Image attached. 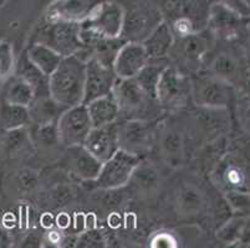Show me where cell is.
Instances as JSON below:
<instances>
[{
  "label": "cell",
  "mask_w": 250,
  "mask_h": 248,
  "mask_svg": "<svg viewBox=\"0 0 250 248\" xmlns=\"http://www.w3.org/2000/svg\"><path fill=\"white\" fill-rule=\"evenodd\" d=\"M177 210L182 217H198L206 209V199L194 184H183L177 192Z\"/></svg>",
  "instance_id": "obj_22"
},
{
  "label": "cell",
  "mask_w": 250,
  "mask_h": 248,
  "mask_svg": "<svg viewBox=\"0 0 250 248\" xmlns=\"http://www.w3.org/2000/svg\"><path fill=\"white\" fill-rule=\"evenodd\" d=\"M112 95L120 108V119H141L152 122L165 113L157 99L151 98L141 88L135 77L117 78Z\"/></svg>",
  "instance_id": "obj_3"
},
{
  "label": "cell",
  "mask_w": 250,
  "mask_h": 248,
  "mask_svg": "<svg viewBox=\"0 0 250 248\" xmlns=\"http://www.w3.org/2000/svg\"><path fill=\"white\" fill-rule=\"evenodd\" d=\"M36 136H38V142L42 148H52L61 144L58 132V122L38 126Z\"/></svg>",
  "instance_id": "obj_30"
},
{
  "label": "cell",
  "mask_w": 250,
  "mask_h": 248,
  "mask_svg": "<svg viewBox=\"0 0 250 248\" xmlns=\"http://www.w3.org/2000/svg\"><path fill=\"white\" fill-rule=\"evenodd\" d=\"M117 75L112 66L102 62L96 56H91L86 60L85 91H83V104L94 99L110 95L117 81Z\"/></svg>",
  "instance_id": "obj_13"
},
{
  "label": "cell",
  "mask_w": 250,
  "mask_h": 248,
  "mask_svg": "<svg viewBox=\"0 0 250 248\" xmlns=\"http://www.w3.org/2000/svg\"><path fill=\"white\" fill-rule=\"evenodd\" d=\"M202 68L229 83L239 76V62L235 56L227 50H215V45L204 58Z\"/></svg>",
  "instance_id": "obj_20"
},
{
  "label": "cell",
  "mask_w": 250,
  "mask_h": 248,
  "mask_svg": "<svg viewBox=\"0 0 250 248\" xmlns=\"http://www.w3.org/2000/svg\"><path fill=\"white\" fill-rule=\"evenodd\" d=\"M240 18L242 15L227 6L212 4L207 29L210 31L215 41H229L234 35H236V31L239 29Z\"/></svg>",
  "instance_id": "obj_18"
},
{
  "label": "cell",
  "mask_w": 250,
  "mask_h": 248,
  "mask_svg": "<svg viewBox=\"0 0 250 248\" xmlns=\"http://www.w3.org/2000/svg\"><path fill=\"white\" fill-rule=\"evenodd\" d=\"M156 97L163 112L177 113L183 111L192 103L190 76L169 63L162 72Z\"/></svg>",
  "instance_id": "obj_6"
},
{
  "label": "cell",
  "mask_w": 250,
  "mask_h": 248,
  "mask_svg": "<svg viewBox=\"0 0 250 248\" xmlns=\"http://www.w3.org/2000/svg\"><path fill=\"white\" fill-rule=\"evenodd\" d=\"M215 42L217 41L208 29L176 38L168 55V60L178 70L190 76L202 70L204 58L214 47Z\"/></svg>",
  "instance_id": "obj_4"
},
{
  "label": "cell",
  "mask_w": 250,
  "mask_h": 248,
  "mask_svg": "<svg viewBox=\"0 0 250 248\" xmlns=\"http://www.w3.org/2000/svg\"><path fill=\"white\" fill-rule=\"evenodd\" d=\"M86 60L79 55L62 57L56 70L49 76L50 95L63 107L81 104L83 101Z\"/></svg>",
  "instance_id": "obj_2"
},
{
  "label": "cell",
  "mask_w": 250,
  "mask_h": 248,
  "mask_svg": "<svg viewBox=\"0 0 250 248\" xmlns=\"http://www.w3.org/2000/svg\"><path fill=\"white\" fill-rule=\"evenodd\" d=\"M34 98H35V93H34L33 87L21 77L11 85L10 91H9V101L11 104L29 107Z\"/></svg>",
  "instance_id": "obj_29"
},
{
  "label": "cell",
  "mask_w": 250,
  "mask_h": 248,
  "mask_svg": "<svg viewBox=\"0 0 250 248\" xmlns=\"http://www.w3.org/2000/svg\"><path fill=\"white\" fill-rule=\"evenodd\" d=\"M66 158L72 174L85 181H94L102 167L101 161L95 158L83 145L67 147Z\"/></svg>",
  "instance_id": "obj_19"
},
{
  "label": "cell",
  "mask_w": 250,
  "mask_h": 248,
  "mask_svg": "<svg viewBox=\"0 0 250 248\" xmlns=\"http://www.w3.org/2000/svg\"><path fill=\"white\" fill-rule=\"evenodd\" d=\"M30 119H33L38 126L56 123L60 115L66 111V107L58 103L51 95L35 97L30 106L28 107Z\"/></svg>",
  "instance_id": "obj_24"
},
{
  "label": "cell",
  "mask_w": 250,
  "mask_h": 248,
  "mask_svg": "<svg viewBox=\"0 0 250 248\" xmlns=\"http://www.w3.org/2000/svg\"><path fill=\"white\" fill-rule=\"evenodd\" d=\"M142 158L118 149L108 160L102 163L99 175L92 183L100 190H117L129 183Z\"/></svg>",
  "instance_id": "obj_9"
},
{
  "label": "cell",
  "mask_w": 250,
  "mask_h": 248,
  "mask_svg": "<svg viewBox=\"0 0 250 248\" xmlns=\"http://www.w3.org/2000/svg\"><path fill=\"white\" fill-rule=\"evenodd\" d=\"M83 145L101 163L108 160L120 149L118 120L106 126L94 127Z\"/></svg>",
  "instance_id": "obj_17"
},
{
  "label": "cell",
  "mask_w": 250,
  "mask_h": 248,
  "mask_svg": "<svg viewBox=\"0 0 250 248\" xmlns=\"http://www.w3.org/2000/svg\"><path fill=\"white\" fill-rule=\"evenodd\" d=\"M169 25L174 38L206 30L208 26L209 0H152Z\"/></svg>",
  "instance_id": "obj_1"
},
{
  "label": "cell",
  "mask_w": 250,
  "mask_h": 248,
  "mask_svg": "<svg viewBox=\"0 0 250 248\" xmlns=\"http://www.w3.org/2000/svg\"><path fill=\"white\" fill-rule=\"evenodd\" d=\"M244 3L247 4V6H248V8L250 9V0H244Z\"/></svg>",
  "instance_id": "obj_35"
},
{
  "label": "cell",
  "mask_w": 250,
  "mask_h": 248,
  "mask_svg": "<svg viewBox=\"0 0 250 248\" xmlns=\"http://www.w3.org/2000/svg\"><path fill=\"white\" fill-rule=\"evenodd\" d=\"M212 4H219V5L227 6L242 17H248L250 14V9L248 8L244 0H209Z\"/></svg>",
  "instance_id": "obj_33"
},
{
  "label": "cell",
  "mask_w": 250,
  "mask_h": 248,
  "mask_svg": "<svg viewBox=\"0 0 250 248\" xmlns=\"http://www.w3.org/2000/svg\"><path fill=\"white\" fill-rule=\"evenodd\" d=\"M156 142V131L152 122L141 119H118L120 149L143 158Z\"/></svg>",
  "instance_id": "obj_10"
},
{
  "label": "cell",
  "mask_w": 250,
  "mask_h": 248,
  "mask_svg": "<svg viewBox=\"0 0 250 248\" xmlns=\"http://www.w3.org/2000/svg\"><path fill=\"white\" fill-rule=\"evenodd\" d=\"M124 10L121 4L106 3L101 4L92 15L88 17L80 26L94 36L102 38H120L122 29Z\"/></svg>",
  "instance_id": "obj_14"
},
{
  "label": "cell",
  "mask_w": 250,
  "mask_h": 248,
  "mask_svg": "<svg viewBox=\"0 0 250 248\" xmlns=\"http://www.w3.org/2000/svg\"><path fill=\"white\" fill-rule=\"evenodd\" d=\"M21 63V75H20V77L25 79L33 87L35 97L50 95L49 76L45 75L40 68L36 67L31 62L30 58L28 57V55H25V58L22 60Z\"/></svg>",
  "instance_id": "obj_27"
},
{
  "label": "cell",
  "mask_w": 250,
  "mask_h": 248,
  "mask_svg": "<svg viewBox=\"0 0 250 248\" xmlns=\"http://www.w3.org/2000/svg\"><path fill=\"white\" fill-rule=\"evenodd\" d=\"M94 128L86 104L67 108L58 119V132L61 144L65 147L83 145L91 129Z\"/></svg>",
  "instance_id": "obj_11"
},
{
  "label": "cell",
  "mask_w": 250,
  "mask_h": 248,
  "mask_svg": "<svg viewBox=\"0 0 250 248\" xmlns=\"http://www.w3.org/2000/svg\"><path fill=\"white\" fill-rule=\"evenodd\" d=\"M58 222H59V226L66 227L67 224H69V222H70V220H69V217H67L66 215H61V216H59Z\"/></svg>",
  "instance_id": "obj_34"
},
{
  "label": "cell",
  "mask_w": 250,
  "mask_h": 248,
  "mask_svg": "<svg viewBox=\"0 0 250 248\" xmlns=\"http://www.w3.org/2000/svg\"><path fill=\"white\" fill-rule=\"evenodd\" d=\"M79 245L81 247H104V236H102V233L100 231H96L94 229H88V231L85 232L80 237Z\"/></svg>",
  "instance_id": "obj_32"
},
{
  "label": "cell",
  "mask_w": 250,
  "mask_h": 248,
  "mask_svg": "<svg viewBox=\"0 0 250 248\" xmlns=\"http://www.w3.org/2000/svg\"><path fill=\"white\" fill-rule=\"evenodd\" d=\"M169 65V60H148V62L143 66V68L135 76L136 81L141 86L147 95L151 98L157 99V86L160 82L162 72Z\"/></svg>",
  "instance_id": "obj_25"
},
{
  "label": "cell",
  "mask_w": 250,
  "mask_h": 248,
  "mask_svg": "<svg viewBox=\"0 0 250 248\" xmlns=\"http://www.w3.org/2000/svg\"><path fill=\"white\" fill-rule=\"evenodd\" d=\"M192 104L197 107L226 108L231 98L230 83L214 76L207 70L190 75Z\"/></svg>",
  "instance_id": "obj_7"
},
{
  "label": "cell",
  "mask_w": 250,
  "mask_h": 248,
  "mask_svg": "<svg viewBox=\"0 0 250 248\" xmlns=\"http://www.w3.org/2000/svg\"><path fill=\"white\" fill-rule=\"evenodd\" d=\"M148 62V56L142 42L126 41L113 60L112 67L118 78H132Z\"/></svg>",
  "instance_id": "obj_16"
},
{
  "label": "cell",
  "mask_w": 250,
  "mask_h": 248,
  "mask_svg": "<svg viewBox=\"0 0 250 248\" xmlns=\"http://www.w3.org/2000/svg\"><path fill=\"white\" fill-rule=\"evenodd\" d=\"M28 57L47 76L55 71L59 63L62 60V56L59 52L42 42H36L29 49Z\"/></svg>",
  "instance_id": "obj_26"
},
{
  "label": "cell",
  "mask_w": 250,
  "mask_h": 248,
  "mask_svg": "<svg viewBox=\"0 0 250 248\" xmlns=\"http://www.w3.org/2000/svg\"><path fill=\"white\" fill-rule=\"evenodd\" d=\"M158 149L165 164L170 169H179L186 159V134L177 124H166L158 135Z\"/></svg>",
  "instance_id": "obj_15"
},
{
  "label": "cell",
  "mask_w": 250,
  "mask_h": 248,
  "mask_svg": "<svg viewBox=\"0 0 250 248\" xmlns=\"http://www.w3.org/2000/svg\"><path fill=\"white\" fill-rule=\"evenodd\" d=\"M174 34L169 25L163 20L158 26L142 41L148 60H166L174 44Z\"/></svg>",
  "instance_id": "obj_21"
},
{
  "label": "cell",
  "mask_w": 250,
  "mask_h": 248,
  "mask_svg": "<svg viewBox=\"0 0 250 248\" xmlns=\"http://www.w3.org/2000/svg\"><path fill=\"white\" fill-rule=\"evenodd\" d=\"M86 107L94 127L106 126L120 119V108L112 92L88 102Z\"/></svg>",
  "instance_id": "obj_23"
},
{
  "label": "cell",
  "mask_w": 250,
  "mask_h": 248,
  "mask_svg": "<svg viewBox=\"0 0 250 248\" xmlns=\"http://www.w3.org/2000/svg\"><path fill=\"white\" fill-rule=\"evenodd\" d=\"M129 181H133L140 190L148 192V191H152L158 186L160 177H158V172L153 167L141 161L133 172Z\"/></svg>",
  "instance_id": "obj_28"
},
{
  "label": "cell",
  "mask_w": 250,
  "mask_h": 248,
  "mask_svg": "<svg viewBox=\"0 0 250 248\" xmlns=\"http://www.w3.org/2000/svg\"><path fill=\"white\" fill-rule=\"evenodd\" d=\"M5 118L6 126L9 128H17V127L25 126L30 120V114H29L28 107L13 104L8 109V113H6Z\"/></svg>",
  "instance_id": "obj_31"
},
{
  "label": "cell",
  "mask_w": 250,
  "mask_h": 248,
  "mask_svg": "<svg viewBox=\"0 0 250 248\" xmlns=\"http://www.w3.org/2000/svg\"><path fill=\"white\" fill-rule=\"evenodd\" d=\"M226 108L197 107L190 111L187 133L197 142H212L227 124Z\"/></svg>",
  "instance_id": "obj_12"
},
{
  "label": "cell",
  "mask_w": 250,
  "mask_h": 248,
  "mask_svg": "<svg viewBox=\"0 0 250 248\" xmlns=\"http://www.w3.org/2000/svg\"><path fill=\"white\" fill-rule=\"evenodd\" d=\"M120 38L124 41L142 42L163 21L160 9L152 0H126Z\"/></svg>",
  "instance_id": "obj_5"
},
{
  "label": "cell",
  "mask_w": 250,
  "mask_h": 248,
  "mask_svg": "<svg viewBox=\"0 0 250 248\" xmlns=\"http://www.w3.org/2000/svg\"><path fill=\"white\" fill-rule=\"evenodd\" d=\"M38 42L51 47L62 56L79 55L86 49L80 36V24L59 20L42 27Z\"/></svg>",
  "instance_id": "obj_8"
}]
</instances>
